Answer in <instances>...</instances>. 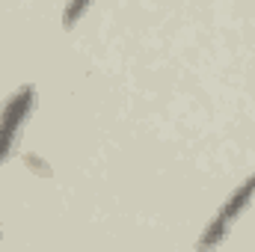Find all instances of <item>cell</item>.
I'll list each match as a JSON object with an SVG mask.
<instances>
[{"mask_svg":"<svg viewBox=\"0 0 255 252\" xmlns=\"http://www.w3.org/2000/svg\"><path fill=\"white\" fill-rule=\"evenodd\" d=\"M36 107V89L33 86H21L3 107H0V166L9 160L12 145L18 139V130L27 122V116Z\"/></svg>","mask_w":255,"mask_h":252,"instance_id":"obj_2","label":"cell"},{"mask_svg":"<svg viewBox=\"0 0 255 252\" xmlns=\"http://www.w3.org/2000/svg\"><path fill=\"white\" fill-rule=\"evenodd\" d=\"M255 199V175H250L241 187L235 190L226 202H223V208L217 211V217L208 223V229H205V235L199 238V247L202 250H211V247H220L223 241H226V235H229V229H232V223L250 208V202Z\"/></svg>","mask_w":255,"mask_h":252,"instance_id":"obj_1","label":"cell"},{"mask_svg":"<svg viewBox=\"0 0 255 252\" xmlns=\"http://www.w3.org/2000/svg\"><path fill=\"white\" fill-rule=\"evenodd\" d=\"M89 3H92V0H68V3H65V12H63V27H74V24L86 15Z\"/></svg>","mask_w":255,"mask_h":252,"instance_id":"obj_3","label":"cell"}]
</instances>
